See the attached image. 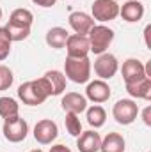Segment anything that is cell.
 I'll use <instances>...</instances> for the list:
<instances>
[{"label":"cell","instance_id":"3957f363","mask_svg":"<svg viewBox=\"0 0 151 152\" xmlns=\"http://www.w3.org/2000/svg\"><path fill=\"white\" fill-rule=\"evenodd\" d=\"M114 30L109 28L107 25H94L91 28V32L87 34L89 39V50L94 53V55H101L109 50V46L112 44L114 41Z\"/></svg>","mask_w":151,"mask_h":152},{"label":"cell","instance_id":"9a60e30c","mask_svg":"<svg viewBox=\"0 0 151 152\" xmlns=\"http://www.w3.org/2000/svg\"><path fill=\"white\" fill-rule=\"evenodd\" d=\"M121 75L124 83H132V81H137L141 80L142 76H146L144 73V64L137 58H128L123 62V67H121Z\"/></svg>","mask_w":151,"mask_h":152},{"label":"cell","instance_id":"603a6c76","mask_svg":"<svg viewBox=\"0 0 151 152\" xmlns=\"http://www.w3.org/2000/svg\"><path fill=\"white\" fill-rule=\"evenodd\" d=\"M5 30H7V36L13 42H20V41H25V39L30 36V28H23V27H16V25H5Z\"/></svg>","mask_w":151,"mask_h":152},{"label":"cell","instance_id":"5bb4252c","mask_svg":"<svg viewBox=\"0 0 151 152\" xmlns=\"http://www.w3.org/2000/svg\"><path fill=\"white\" fill-rule=\"evenodd\" d=\"M101 143V136L96 131H82L80 136H76V147L80 152H98Z\"/></svg>","mask_w":151,"mask_h":152},{"label":"cell","instance_id":"83f0119b","mask_svg":"<svg viewBox=\"0 0 151 152\" xmlns=\"http://www.w3.org/2000/svg\"><path fill=\"white\" fill-rule=\"evenodd\" d=\"M32 2L39 7H52V5H55L57 0H32Z\"/></svg>","mask_w":151,"mask_h":152},{"label":"cell","instance_id":"30bf717a","mask_svg":"<svg viewBox=\"0 0 151 152\" xmlns=\"http://www.w3.org/2000/svg\"><path fill=\"white\" fill-rule=\"evenodd\" d=\"M64 48L68 51V57H71V58L87 57L89 51H91L89 50V39H87V36H80V34H70Z\"/></svg>","mask_w":151,"mask_h":152},{"label":"cell","instance_id":"277c9868","mask_svg":"<svg viewBox=\"0 0 151 152\" xmlns=\"http://www.w3.org/2000/svg\"><path fill=\"white\" fill-rule=\"evenodd\" d=\"M2 133H4V138L7 142L20 143L29 134V124L20 115L18 117H13V118H5L4 120V126H2Z\"/></svg>","mask_w":151,"mask_h":152},{"label":"cell","instance_id":"d4e9b609","mask_svg":"<svg viewBox=\"0 0 151 152\" xmlns=\"http://www.w3.org/2000/svg\"><path fill=\"white\" fill-rule=\"evenodd\" d=\"M11 44H13V41L7 36L5 27H0V62L9 57V53H11Z\"/></svg>","mask_w":151,"mask_h":152},{"label":"cell","instance_id":"f1b7e54d","mask_svg":"<svg viewBox=\"0 0 151 152\" xmlns=\"http://www.w3.org/2000/svg\"><path fill=\"white\" fill-rule=\"evenodd\" d=\"M50 152H71V149L66 147V145H62V143H59V145L50 147Z\"/></svg>","mask_w":151,"mask_h":152},{"label":"cell","instance_id":"52a82bcc","mask_svg":"<svg viewBox=\"0 0 151 152\" xmlns=\"http://www.w3.org/2000/svg\"><path fill=\"white\" fill-rule=\"evenodd\" d=\"M119 71V62L112 53H101L94 60V73L100 80H110Z\"/></svg>","mask_w":151,"mask_h":152},{"label":"cell","instance_id":"7402d4cb","mask_svg":"<svg viewBox=\"0 0 151 152\" xmlns=\"http://www.w3.org/2000/svg\"><path fill=\"white\" fill-rule=\"evenodd\" d=\"M20 115V106L16 103V99L13 97H0V117L5 120V118H13V117H18Z\"/></svg>","mask_w":151,"mask_h":152},{"label":"cell","instance_id":"cb8c5ba5","mask_svg":"<svg viewBox=\"0 0 151 152\" xmlns=\"http://www.w3.org/2000/svg\"><path fill=\"white\" fill-rule=\"evenodd\" d=\"M64 124H66V131L71 136H80V133H82V122H80V118H78L76 113H66Z\"/></svg>","mask_w":151,"mask_h":152},{"label":"cell","instance_id":"f546056e","mask_svg":"<svg viewBox=\"0 0 151 152\" xmlns=\"http://www.w3.org/2000/svg\"><path fill=\"white\" fill-rule=\"evenodd\" d=\"M30 152H43L41 149H34V151H30Z\"/></svg>","mask_w":151,"mask_h":152},{"label":"cell","instance_id":"8992f818","mask_svg":"<svg viewBox=\"0 0 151 152\" xmlns=\"http://www.w3.org/2000/svg\"><path fill=\"white\" fill-rule=\"evenodd\" d=\"M112 115L117 124L130 126L139 115V104L133 99H119L112 108Z\"/></svg>","mask_w":151,"mask_h":152},{"label":"cell","instance_id":"44dd1931","mask_svg":"<svg viewBox=\"0 0 151 152\" xmlns=\"http://www.w3.org/2000/svg\"><path fill=\"white\" fill-rule=\"evenodd\" d=\"M105 120H107V112L103 106L100 104H93L91 108H87V122L91 127L98 129V127H103L105 126Z\"/></svg>","mask_w":151,"mask_h":152},{"label":"cell","instance_id":"5b68a950","mask_svg":"<svg viewBox=\"0 0 151 152\" xmlns=\"http://www.w3.org/2000/svg\"><path fill=\"white\" fill-rule=\"evenodd\" d=\"M91 16L94 21H112L119 16V4L115 0H94L91 5Z\"/></svg>","mask_w":151,"mask_h":152},{"label":"cell","instance_id":"6da1fadb","mask_svg":"<svg viewBox=\"0 0 151 152\" xmlns=\"http://www.w3.org/2000/svg\"><path fill=\"white\" fill-rule=\"evenodd\" d=\"M50 96H52V88H50V85H48V81L44 78L25 81V83H21L18 87L20 101H23V104H29V106L43 104Z\"/></svg>","mask_w":151,"mask_h":152},{"label":"cell","instance_id":"ba28073f","mask_svg":"<svg viewBox=\"0 0 151 152\" xmlns=\"http://www.w3.org/2000/svg\"><path fill=\"white\" fill-rule=\"evenodd\" d=\"M59 136V127L52 118H43L34 126V140L41 145H50Z\"/></svg>","mask_w":151,"mask_h":152},{"label":"cell","instance_id":"7a4b0ae2","mask_svg":"<svg viewBox=\"0 0 151 152\" xmlns=\"http://www.w3.org/2000/svg\"><path fill=\"white\" fill-rule=\"evenodd\" d=\"M91 69L93 66L89 57H82V58L68 57L64 62V76L73 83H87L91 78Z\"/></svg>","mask_w":151,"mask_h":152},{"label":"cell","instance_id":"9c48e42d","mask_svg":"<svg viewBox=\"0 0 151 152\" xmlns=\"http://www.w3.org/2000/svg\"><path fill=\"white\" fill-rule=\"evenodd\" d=\"M110 87L105 80H94V81H89L87 83V88H85V99L96 103V104H101L105 101L110 99Z\"/></svg>","mask_w":151,"mask_h":152},{"label":"cell","instance_id":"ffe728a7","mask_svg":"<svg viewBox=\"0 0 151 152\" xmlns=\"http://www.w3.org/2000/svg\"><path fill=\"white\" fill-rule=\"evenodd\" d=\"M34 23V14L32 11L25 9V7H20V9H14L9 16V25H16V27H23V28H30Z\"/></svg>","mask_w":151,"mask_h":152},{"label":"cell","instance_id":"2e32d148","mask_svg":"<svg viewBox=\"0 0 151 152\" xmlns=\"http://www.w3.org/2000/svg\"><path fill=\"white\" fill-rule=\"evenodd\" d=\"M126 92H128L132 97L150 101V99H151V78L142 76V78H141V80H137V81L126 83Z\"/></svg>","mask_w":151,"mask_h":152},{"label":"cell","instance_id":"ac0fdd59","mask_svg":"<svg viewBox=\"0 0 151 152\" xmlns=\"http://www.w3.org/2000/svg\"><path fill=\"white\" fill-rule=\"evenodd\" d=\"M43 78L48 81V85L52 88V96H61L66 90V76H64V73H61L57 69H52V71H46Z\"/></svg>","mask_w":151,"mask_h":152},{"label":"cell","instance_id":"484cf974","mask_svg":"<svg viewBox=\"0 0 151 152\" xmlns=\"http://www.w3.org/2000/svg\"><path fill=\"white\" fill-rule=\"evenodd\" d=\"M14 81V76L13 71L7 67V66H2L0 64V90H7Z\"/></svg>","mask_w":151,"mask_h":152},{"label":"cell","instance_id":"d6986e66","mask_svg":"<svg viewBox=\"0 0 151 152\" xmlns=\"http://www.w3.org/2000/svg\"><path fill=\"white\" fill-rule=\"evenodd\" d=\"M68 30L62 28V27H52L48 32H46V44L53 50H61L66 46V41H68Z\"/></svg>","mask_w":151,"mask_h":152},{"label":"cell","instance_id":"4dcf8cb0","mask_svg":"<svg viewBox=\"0 0 151 152\" xmlns=\"http://www.w3.org/2000/svg\"><path fill=\"white\" fill-rule=\"evenodd\" d=\"M0 20H2V7H0Z\"/></svg>","mask_w":151,"mask_h":152},{"label":"cell","instance_id":"e0dca14e","mask_svg":"<svg viewBox=\"0 0 151 152\" xmlns=\"http://www.w3.org/2000/svg\"><path fill=\"white\" fill-rule=\"evenodd\" d=\"M126 142L119 133H109L105 138H101L100 151L101 152H124Z\"/></svg>","mask_w":151,"mask_h":152},{"label":"cell","instance_id":"4316f807","mask_svg":"<svg viewBox=\"0 0 151 152\" xmlns=\"http://www.w3.org/2000/svg\"><path fill=\"white\" fill-rule=\"evenodd\" d=\"M142 120H144V124L150 127L151 126V106H146L144 110H142Z\"/></svg>","mask_w":151,"mask_h":152},{"label":"cell","instance_id":"7c38bea8","mask_svg":"<svg viewBox=\"0 0 151 152\" xmlns=\"http://www.w3.org/2000/svg\"><path fill=\"white\" fill-rule=\"evenodd\" d=\"M61 106L66 113H76L80 115L82 112L87 110V99L85 96L78 94V92H68L62 96L61 99Z\"/></svg>","mask_w":151,"mask_h":152},{"label":"cell","instance_id":"8fae6325","mask_svg":"<svg viewBox=\"0 0 151 152\" xmlns=\"http://www.w3.org/2000/svg\"><path fill=\"white\" fill-rule=\"evenodd\" d=\"M68 21H70V27L75 30V34H80V36H87L91 32V28L96 25L94 20H93V16L87 14V12H82V11L71 12L70 18H68Z\"/></svg>","mask_w":151,"mask_h":152},{"label":"cell","instance_id":"4fadbf2b","mask_svg":"<svg viewBox=\"0 0 151 152\" xmlns=\"http://www.w3.org/2000/svg\"><path fill=\"white\" fill-rule=\"evenodd\" d=\"M119 16L128 23L141 21L144 16V5L139 0H128L123 5H119Z\"/></svg>","mask_w":151,"mask_h":152}]
</instances>
